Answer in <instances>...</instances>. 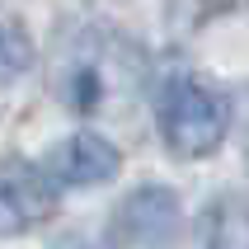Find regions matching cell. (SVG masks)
<instances>
[{
	"label": "cell",
	"mask_w": 249,
	"mask_h": 249,
	"mask_svg": "<svg viewBox=\"0 0 249 249\" xmlns=\"http://www.w3.org/2000/svg\"><path fill=\"white\" fill-rule=\"evenodd\" d=\"M231 104L202 75H174L160 94V132L179 160H202L226 141Z\"/></svg>",
	"instance_id": "1"
},
{
	"label": "cell",
	"mask_w": 249,
	"mask_h": 249,
	"mask_svg": "<svg viewBox=\"0 0 249 249\" xmlns=\"http://www.w3.org/2000/svg\"><path fill=\"white\" fill-rule=\"evenodd\" d=\"M179 226V202L169 188H137L123 197V207L113 212V240L132 249H155L165 245Z\"/></svg>",
	"instance_id": "2"
},
{
	"label": "cell",
	"mask_w": 249,
	"mask_h": 249,
	"mask_svg": "<svg viewBox=\"0 0 249 249\" xmlns=\"http://www.w3.org/2000/svg\"><path fill=\"white\" fill-rule=\"evenodd\" d=\"M5 231H24V226H38L56 212V188L47 183V174L24 160H5Z\"/></svg>",
	"instance_id": "3"
},
{
	"label": "cell",
	"mask_w": 249,
	"mask_h": 249,
	"mask_svg": "<svg viewBox=\"0 0 249 249\" xmlns=\"http://www.w3.org/2000/svg\"><path fill=\"white\" fill-rule=\"evenodd\" d=\"M118 146L104 141L99 132H75L52 151V174L61 183H75V188H89V183H104L118 174Z\"/></svg>",
	"instance_id": "4"
},
{
	"label": "cell",
	"mask_w": 249,
	"mask_h": 249,
	"mask_svg": "<svg viewBox=\"0 0 249 249\" xmlns=\"http://www.w3.org/2000/svg\"><path fill=\"white\" fill-rule=\"evenodd\" d=\"M202 249H249V202L245 197H216L197 216Z\"/></svg>",
	"instance_id": "5"
},
{
	"label": "cell",
	"mask_w": 249,
	"mask_h": 249,
	"mask_svg": "<svg viewBox=\"0 0 249 249\" xmlns=\"http://www.w3.org/2000/svg\"><path fill=\"white\" fill-rule=\"evenodd\" d=\"M24 56H28V52H24V28L10 19V24H5V71L14 75V71L24 66Z\"/></svg>",
	"instance_id": "6"
},
{
	"label": "cell",
	"mask_w": 249,
	"mask_h": 249,
	"mask_svg": "<svg viewBox=\"0 0 249 249\" xmlns=\"http://www.w3.org/2000/svg\"><path fill=\"white\" fill-rule=\"evenodd\" d=\"M56 249H94V245H85V240H71V245H56Z\"/></svg>",
	"instance_id": "7"
}]
</instances>
